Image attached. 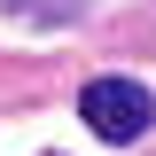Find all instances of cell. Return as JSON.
Returning <instances> with one entry per match:
<instances>
[{
	"label": "cell",
	"mask_w": 156,
	"mask_h": 156,
	"mask_svg": "<svg viewBox=\"0 0 156 156\" xmlns=\"http://www.w3.org/2000/svg\"><path fill=\"white\" fill-rule=\"evenodd\" d=\"M78 117H86L101 140H140L156 125V101H148V86H133V78H94V86L78 94Z\"/></svg>",
	"instance_id": "6da1fadb"
}]
</instances>
